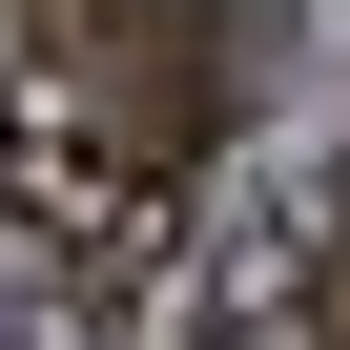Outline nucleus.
I'll return each mask as SVG.
<instances>
[{
	"label": "nucleus",
	"mask_w": 350,
	"mask_h": 350,
	"mask_svg": "<svg viewBox=\"0 0 350 350\" xmlns=\"http://www.w3.org/2000/svg\"><path fill=\"white\" fill-rule=\"evenodd\" d=\"M0 206H21V227H42L62 268H83V288L165 268V165H144V144H124V124H103L83 83H62V62H42L21 103H0Z\"/></svg>",
	"instance_id": "f257e3e1"
},
{
	"label": "nucleus",
	"mask_w": 350,
	"mask_h": 350,
	"mask_svg": "<svg viewBox=\"0 0 350 350\" xmlns=\"http://www.w3.org/2000/svg\"><path fill=\"white\" fill-rule=\"evenodd\" d=\"M42 21V62H83V103L165 165V144H206V124H247V21H206V0H21Z\"/></svg>",
	"instance_id": "f03ea898"
},
{
	"label": "nucleus",
	"mask_w": 350,
	"mask_h": 350,
	"mask_svg": "<svg viewBox=\"0 0 350 350\" xmlns=\"http://www.w3.org/2000/svg\"><path fill=\"white\" fill-rule=\"evenodd\" d=\"M329 350H350V268H329Z\"/></svg>",
	"instance_id": "7ed1b4c3"
}]
</instances>
